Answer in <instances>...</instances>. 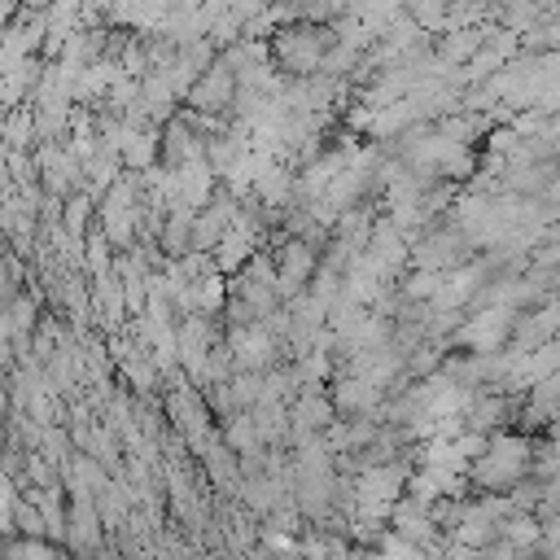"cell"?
<instances>
[{
	"mask_svg": "<svg viewBox=\"0 0 560 560\" xmlns=\"http://www.w3.org/2000/svg\"><path fill=\"white\" fill-rule=\"evenodd\" d=\"M534 451H538V442H529L525 433L503 429V433H494V438L481 442V455H472L468 477H472V486L486 490V494H512L521 481H529V472H534Z\"/></svg>",
	"mask_w": 560,
	"mask_h": 560,
	"instance_id": "cell-1",
	"label": "cell"
},
{
	"mask_svg": "<svg viewBox=\"0 0 560 560\" xmlns=\"http://www.w3.org/2000/svg\"><path fill=\"white\" fill-rule=\"evenodd\" d=\"M512 337H516V311H512V306L481 311V315H472V324L459 332V341H464L472 354H499L503 346H512Z\"/></svg>",
	"mask_w": 560,
	"mask_h": 560,
	"instance_id": "cell-2",
	"label": "cell"
},
{
	"mask_svg": "<svg viewBox=\"0 0 560 560\" xmlns=\"http://www.w3.org/2000/svg\"><path fill=\"white\" fill-rule=\"evenodd\" d=\"M560 337V306L551 302V306H542V311H534L529 319H516V346H525V354L529 350H538V346H547V341H556Z\"/></svg>",
	"mask_w": 560,
	"mask_h": 560,
	"instance_id": "cell-3",
	"label": "cell"
}]
</instances>
